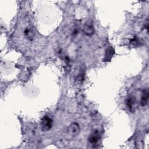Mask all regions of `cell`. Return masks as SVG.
<instances>
[{
    "mask_svg": "<svg viewBox=\"0 0 149 149\" xmlns=\"http://www.w3.org/2000/svg\"><path fill=\"white\" fill-rule=\"evenodd\" d=\"M139 41L136 37H134L133 39H132L130 40V43L133 44L134 45H137L139 44Z\"/></svg>",
    "mask_w": 149,
    "mask_h": 149,
    "instance_id": "obj_9",
    "label": "cell"
},
{
    "mask_svg": "<svg viewBox=\"0 0 149 149\" xmlns=\"http://www.w3.org/2000/svg\"><path fill=\"white\" fill-rule=\"evenodd\" d=\"M41 129L43 131H48L52 126V120L48 116H44L41 120Z\"/></svg>",
    "mask_w": 149,
    "mask_h": 149,
    "instance_id": "obj_1",
    "label": "cell"
},
{
    "mask_svg": "<svg viewBox=\"0 0 149 149\" xmlns=\"http://www.w3.org/2000/svg\"><path fill=\"white\" fill-rule=\"evenodd\" d=\"M67 132L69 135L71 136H75L78 134L80 132V126L77 123H71L67 129Z\"/></svg>",
    "mask_w": 149,
    "mask_h": 149,
    "instance_id": "obj_2",
    "label": "cell"
},
{
    "mask_svg": "<svg viewBox=\"0 0 149 149\" xmlns=\"http://www.w3.org/2000/svg\"><path fill=\"white\" fill-rule=\"evenodd\" d=\"M101 139V136L97 130H95L90 135L88 140L89 143L92 145H95Z\"/></svg>",
    "mask_w": 149,
    "mask_h": 149,
    "instance_id": "obj_3",
    "label": "cell"
},
{
    "mask_svg": "<svg viewBox=\"0 0 149 149\" xmlns=\"http://www.w3.org/2000/svg\"><path fill=\"white\" fill-rule=\"evenodd\" d=\"M135 102V99L132 96H130L129 97L126 101V105L127 107V108H132L133 107V105H134Z\"/></svg>",
    "mask_w": 149,
    "mask_h": 149,
    "instance_id": "obj_6",
    "label": "cell"
},
{
    "mask_svg": "<svg viewBox=\"0 0 149 149\" xmlns=\"http://www.w3.org/2000/svg\"><path fill=\"white\" fill-rule=\"evenodd\" d=\"M148 93L149 92L147 88L143 90L142 93V95L141 97V100H140V104L142 107H145L148 103Z\"/></svg>",
    "mask_w": 149,
    "mask_h": 149,
    "instance_id": "obj_5",
    "label": "cell"
},
{
    "mask_svg": "<svg viewBox=\"0 0 149 149\" xmlns=\"http://www.w3.org/2000/svg\"><path fill=\"white\" fill-rule=\"evenodd\" d=\"M114 54V50L113 49V48L112 47L109 48L107 51H106V54H105V59L106 61H108L110 60L111 59V58L112 57V55Z\"/></svg>",
    "mask_w": 149,
    "mask_h": 149,
    "instance_id": "obj_8",
    "label": "cell"
},
{
    "mask_svg": "<svg viewBox=\"0 0 149 149\" xmlns=\"http://www.w3.org/2000/svg\"><path fill=\"white\" fill-rule=\"evenodd\" d=\"M83 32L87 36H91L94 32V29L92 23L87 22L83 27Z\"/></svg>",
    "mask_w": 149,
    "mask_h": 149,
    "instance_id": "obj_4",
    "label": "cell"
},
{
    "mask_svg": "<svg viewBox=\"0 0 149 149\" xmlns=\"http://www.w3.org/2000/svg\"><path fill=\"white\" fill-rule=\"evenodd\" d=\"M24 34L25 36L29 40H32L34 37V33L31 29H29V27H27L24 31Z\"/></svg>",
    "mask_w": 149,
    "mask_h": 149,
    "instance_id": "obj_7",
    "label": "cell"
}]
</instances>
